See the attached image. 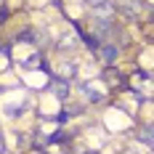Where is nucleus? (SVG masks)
I'll return each instance as SVG.
<instances>
[{
	"label": "nucleus",
	"instance_id": "f257e3e1",
	"mask_svg": "<svg viewBox=\"0 0 154 154\" xmlns=\"http://www.w3.org/2000/svg\"><path fill=\"white\" fill-rule=\"evenodd\" d=\"M82 91H85V96H88L91 101H101V91H98V88H91V85H85Z\"/></svg>",
	"mask_w": 154,
	"mask_h": 154
},
{
	"label": "nucleus",
	"instance_id": "f03ea898",
	"mask_svg": "<svg viewBox=\"0 0 154 154\" xmlns=\"http://www.w3.org/2000/svg\"><path fill=\"white\" fill-rule=\"evenodd\" d=\"M51 88H53V93H56V96H66V85H64L61 80H56V82H53Z\"/></svg>",
	"mask_w": 154,
	"mask_h": 154
},
{
	"label": "nucleus",
	"instance_id": "7ed1b4c3",
	"mask_svg": "<svg viewBox=\"0 0 154 154\" xmlns=\"http://www.w3.org/2000/svg\"><path fill=\"white\" fill-rule=\"evenodd\" d=\"M114 56H117L114 48H104V61H114Z\"/></svg>",
	"mask_w": 154,
	"mask_h": 154
},
{
	"label": "nucleus",
	"instance_id": "20e7f679",
	"mask_svg": "<svg viewBox=\"0 0 154 154\" xmlns=\"http://www.w3.org/2000/svg\"><path fill=\"white\" fill-rule=\"evenodd\" d=\"M88 3H91L93 8H101V5H109L112 0H88Z\"/></svg>",
	"mask_w": 154,
	"mask_h": 154
}]
</instances>
